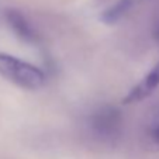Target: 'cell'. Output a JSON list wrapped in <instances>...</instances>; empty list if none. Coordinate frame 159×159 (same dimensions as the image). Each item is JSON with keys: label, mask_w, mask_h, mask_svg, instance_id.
I'll use <instances>...</instances> for the list:
<instances>
[{"label": "cell", "mask_w": 159, "mask_h": 159, "mask_svg": "<svg viewBox=\"0 0 159 159\" xmlns=\"http://www.w3.org/2000/svg\"><path fill=\"white\" fill-rule=\"evenodd\" d=\"M0 76L25 90H38L45 83V73L39 68L6 52H0Z\"/></svg>", "instance_id": "1"}, {"label": "cell", "mask_w": 159, "mask_h": 159, "mask_svg": "<svg viewBox=\"0 0 159 159\" xmlns=\"http://www.w3.org/2000/svg\"><path fill=\"white\" fill-rule=\"evenodd\" d=\"M87 124L90 132L96 138L102 141H113L121 132L123 117L120 110L113 106H100L92 111Z\"/></svg>", "instance_id": "2"}, {"label": "cell", "mask_w": 159, "mask_h": 159, "mask_svg": "<svg viewBox=\"0 0 159 159\" xmlns=\"http://www.w3.org/2000/svg\"><path fill=\"white\" fill-rule=\"evenodd\" d=\"M158 87H159V62L149 70L148 75L144 76V79L138 84H135L127 93V96L123 99V103L124 104L139 103L144 99L149 97Z\"/></svg>", "instance_id": "3"}, {"label": "cell", "mask_w": 159, "mask_h": 159, "mask_svg": "<svg viewBox=\"0 0 159 159\" xmlns=\"http://www.w3.org/2000/svg\"><path fill=\"white\" fill-rule=\"evenodd\" d=\"M6 21L9 27L13 30V33L21 39V41L27 42V44H35L38 37H37L34 28L28 23L25 16L20 13L18 10L10 9L6 11Z\"/></svg>", "instance_id": "4"}, {"label": "cell", "mask_w": 159, "mask_h": 159, "mask_svg": "<svg viewBox=\"0 0 159 159\" xmlns=\"http://www.w3.org/2000/svg\"><path fill=\"white\" fill-rule=\"evenodd\" d=\"M132 4H134V0H118L117 3H114L103 11V14L100 16V20L104 24H116L128 13Z\"/></svg>", "instance_id": "5"}, {"label": "cell", "mask_w": 159, "mask_h": 159, "mask_svg": "<svg viewBox=\"0 0 159 159\" xmlns=\"http://www.w3.org/2000/svg\"><path fill=\"white\" fill-rule=\"evenodd\" d=\"M153 37H155L156 41H159V23H156V27L153 30Z\"/></svg>", "instance_id": "6"}, {"label": "cell", "mask_w": 159, "mask_h": 159, "mask_svg": "<svg viewBox=\"0 0 159 159\" xmlns=\"http://www.w3.org/2000/svg\"><path fill=\"white\" fill-rule=\"evenodd\" d=\"M156 121H159V117H158V120H156Z\"/></svg>", "instance_id": "7"}, {"label": "cell", "mask_w": 159, "mask_h": 159, "mask_svg": "<svg viewBox=\"0 0 159 159\" xmlns=\"http://www.w3.org/2000/svg\"><path fill=\"white\" fill-rule=\"evenodd\" d=\"M134 2H135V0H134Z\"/></svg>", "instance_id": "8"}]
</instances>
